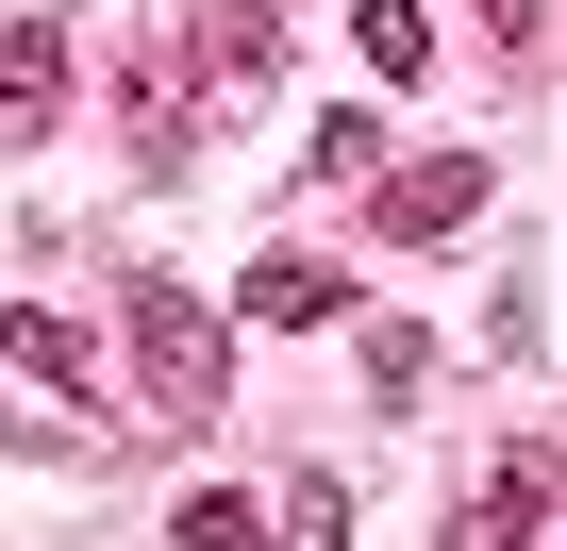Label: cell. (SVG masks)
<instances>
[{
  "label": "cell",
  "instance_id": "1",
  "mask_svg": "<svg viewBox=\"0 0 567 551\" xmlns=\"http://www.w3.org/2000/svg\"><path fill=\"white\" fill-rule=\"evenodd\" d=\"M134 385H151V418H217V385H234V335L184 267H134Z\"/></svg>",
  "mask_w": 567,
  "mask_h": 551
},
{
  "label": "cell",
  "instance_id": "2",
  "mask_svg": "<svg viewBox=\"0 0 567 551\" xmlns=\"http://www.w3.org/2000/svg\"><path fill=\"white\" fill-rule=\"evenodd\" d=\"M550 484H567V451H550V435H517V451L451 501V551H534V534H550Z\"/></svg>",
  "mask_w": 567,
  "mask_h": 551
},
{
  "label": "cell",
  "instance_id": "3",
  "mask_svg": "<svg viewBox=\"0 0 567 551\" xmlns=\"http://www.w3.org/2000/svg\"><path fill=\"white\" fill-rule=\"evenodd\" d=\"M467 217H484V151H417V167L368 184V234H401V251H434V234H467Z\"/></svg>",
  "mask_w": 567,
  "mask_h": 551
},
{
  "label": "cell",
  "instance_id": "4",
  "mask_svg": "<svg viewBox=\"0 0 567 551\" xmlns=\"http://www.w3.org/2000/svg\"><path fill=\"white\" fill-rule=\"evenodd\" d=\"M200 101H217V84H200V51H134V68H117V134H134L151 167H184V151H200Z\"/></svg>",
  "mask_w": 567,
  "mask_h": 551
},
{
  "label": "cell",
  "instance_id": "5",
  "mask_svg": "<svg viewBox=\"0 0 567 551\" xmlns=\"http://www.w3.org/2000/svg\"><path fill=\"white\" fill-rule=\"evenodd\" d=\"M68 68H84L68 18H0V134H51L68 118Z\"/></svg>",
  "mask_w": 567,
  "mask_h": 551
},
{
  "label": "cell",
  "instance_id": "6",
  "mask_svg": "<svg viewBox=\"0 0 567 551\" xmlns=\"http://www.w3.org/2000/svg\"><path fill=\"white\" fill-rule=\"evenodd\" d=\"M0 368H34V385H68V401H101V335H84L68 302H0Z\"/></svg>",
  "mask_w": 567,
  "mask_h": 551
},
{
  "label": "cell",
  "instance_id": "7",
  "mask_svg": "<svg viewBox=\"0 0 567 551\" xmlns=\"http://www.w3.org/2000/svg\"><path fill=\"white\" fill-rule=\"evenodd\" d=\"M234 302H250L267 335H318V318L351 302V267H318V251H267V267H250V285H234Z\"/></svg>",
  "mask_w": 567,
  "mask_h": 551
},
{
  "label": "cell",
  "instance_id": "8",
  "mask_svg": "<svg viewBox=\"0 0 567 551\" xmlns=\"http://www.w3.org/2000/svg\"><path fill=\"white\" fill-rule=\"evenodd\" d=\"M184 51H200V84H217V101H250V84L284 68V18H250V0H217V18H200Z\"/></svg>",
  "mask_w": 567,
  "mask_h": 551
},
{
  "label": "cell",
  "instance_id": "9",
  "mask_svg": "<svg viewBox=\"0 0 567 551\" xmlns=\"http://www.w3.org/2000/svg\"><path fill=\"white\" fill-rule=\"evenodd\" d=\"M267 534H284V551H351V484H334V468H284V484H267Z\"/></svg>",
  "mask_w": 567,
  "mask_h": 551
},
{
  "label": "cell",
  "instance_id": "10",
  "mask_svg": "<svg viewBox=\"0 0 567 551\" xmlns=\"http://www.w3.org/2000/svg\"><path fill=\"white\" fill-rule=\"evenodd\" d=\"M351 51H368L384 84H417V68H434V0H351Z\"/></svg>",
  "mask_w": 567,
  "mask_h": 551
},
{
  "label": "cell",
  "instance_id": "11",
  "mask_svg": "<svg viewBox=\"0 0 567 551\" xmlns=\"http://www.w3.org/2000/svg\"><path fill=\"white\" fill-rule=\"evenodd\" d=\"M167 551H284V534H267V501H234V484H184Z\"/></svg>",
  "mask_w": 567,
  "mask_h": 551
},
{
  "label": "cell",
  "instance_id": "12",
  "mask_svg": "<svg viewBox=\"0 0 567 551\" xmlns=\"http://www.w3.org/2000/svg\"><path fill=\"white\" fill-rule=\"evenodd\" d=\"M384 151H401V134H384V118H368V101H334V118H318V151H301V167H318V184H384Z\"/></svg>",
  "mask_w": 567,
  "mask_h": 551
},
{
  "label": "cell",
  "instance_id": "13",
  "mask_svg": "<svg viewBox=\"0 0 567 551\" xmlns=\"http://www.w3.org/2000/svg\"><path fill=\"white\" fill-rule=\"evenodd\" d=\"M417 385H434V335L384 318V335H368V401H417Z\"/></svg>",
  "mask_w": 567,
  "mask_h": 551
},
{
  "label": "cell",
  "instance_id": "14",
  "mask_svg": "<svg viewBox=\"0 0 567 551\" xmlns=\"http://www.w3.org/2000/svg\"><path fill=\"white\" fill-rule=\"evenodd\" d=\"M484 51H501V68H534V0H484Z\"/></svg>",
  "mask_w": 567,
  "mask_h": 551
}]
</instances>
